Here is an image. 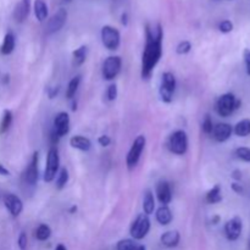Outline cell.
Masks as SVG:
<instances>
[{
    "label": "cell",
    "mask_w": 250,
    "mask_h": 250,
    "mask_svg": "<svg viewBox=\"0 0 250 250\" xmlns=\"http://www.w3.org/2000/svg\"><path fill=\"white\" fill-rule=\"evenodd\" d=\"M164 31L160 23H146V46L142 54V77L148 80L163 55Z\"/></svg>",
    "instance_id": "6da1fadb"
},
{
    "label": "cell",
    "mask_w": 250,
    "mask_h": 250,
    "mask_svg": "<svg viewBox=\"0 0 250 250\" xmlns=\"http://www.w3.org/2000/svg\"><path fill=\"white\" fill-rule=\"evenodd\" d=\"M241 106V100L237 99L236 95L232 93H226V94L221 95L216 103V111L220 116L229 117L239 109Z\"/></svg>",
    "instance_id": "7a4b0ae2"
},
{
    "label": "cell",
    "mask_w": 250,
    "mask_h": 250,
    "mask_svg": "<svg viewBox=\"0 0 250 250\" xmlns=\"http://www.w3.org/2000/svg\"><path fill=\"white\" fill-rule=\"evenodd\" d=\"M167 148L176 155H185L188 150V136L183 129L175 131L167 141Z\"/></svg>",
    "instance_id": "3957f363"
},
{
    "label": "cell",
    "mask_w": 250,
    "mask_h": 250,
    "mask_svg": "<svg viewBox=\"0 0 250 250\" xmlns=\"http://www.w3.org/2000/svg\"><path fill=\"white\" fill-rule=\"evenodd\" d=\"M176 77L172 72H164L161 76L160 83V98L164 103H171L173 99V94L176 90Z\"/></svg>",
    "instance_id": "277c9868"
},
{
    "label": "cell",
    "mask_w": 250,
    "mask_h": 250,
    "mask_svg": "<svg viewBox=\"0 0 250 250\" xmlns=\"http://www.w3.org/2000/svg\"><path fill=\"white\" fill-rule=\"evenodd\" d=\"M146 136H143V134H141V136H138L136 139H134L133 144H132L131 149H129L126 158L127 167H128L129 170H132V168H134L137 165H138L142 153H143L144 148H146Z\"/></svg>",
    "instance_id": "5b68a950"
},
{
    "label": "cell",
    "mask_w": 250,
    "mask_h": 250,
    "mask_svg": "<svg viewBox=\"0 0 250 250\" xmlns=\"http://www.w3.org/2000/svg\"><path fill=\"white\" fill-rule=\"evenodd\" d=\"M149 231H150V220H149V216L146 214H139L133 221V224H132L131 229H129L132 238L134 241H141L144 237H146Z\"/></svg>",
    "instance_id": "8992f818"
},
{
    "label": "cell",
    "mask_w": 250,
    "mask_h": 250,
    "mask_svg": "<svg viewBox=\"0 0 250 250\" xmlns=\"http://www.w3.org/2000/svg\"><path fill=\"white\" fill-rule=\"evenodd\" d=\"M60 170V158H59L58 149L51 146L48 151V158H46V166L44 171V181L51 182L58 175Z\"/></svg>",
    "instance_id": "52a82bcc"
},
{
    "label": "cell",
    "mask_w": 250,
    "mask_h": 250,
    "mask_svg": "<svg viewBox=\"0 0 250 250\" xmlns=\"http://www.w3.org/2000/svg\"><path fill=\"white\" fill-rule=\"evenodd\" d=\"M103 45L109 50H117L121 44V34L119 29L112 26H104L102 28Z\"/></svg>",
    "instance_id": "ba28073f"
},
{
    "label": "cell",
    "mask_w": 250,
    "mask_h": 250,
    "mask_svg": "<svg viewBox=\"0 0 250 250\" xmlns=\"http://www.w3.org/2000/svg\"><path fill=\"white\" fill-rule=\"evenodd\" d=\"M122 67V60L120 56H109L103 63V77L106 81H112L119 76Z\"/></svg>",
    "instance_id": "9c48e42d"
},
{
    "label": "cell",
    "mask_w": 250,
    "mask_h": 250,
    "mask_svg": "<svg viewBox=\"0 0 250 250\" xmlns=\"http://www.w3.org/2000/svg\"><path fill=\"white\" fill-rule=\"evenodd\" d=\"M66 20H67V11H66V9L61 7L49 19L48 23H46V33L53 34L60 31L63 24L66 23Z\"/></svg>",
    "instance_id": "30bf717a"
},
{
    "label": "cell",
    "mask_w": 250,
    "mask_h": 250,
    "mask_svg": "<svg viewBox=\"0 0 250 250\" xmlns=\"http://www.w3.org/2000/svg\"><path fill=\"white\" fill-rule=\"evenodd\" d=\"M68 131H70V116H68L67 112H59L54 119L53 133L60 139L63 136H66Z\"/></svg>",
    "instance_id": "8fae6325"
},
{
    "label": "cell",
    "mask_w": 250,
    "mask_h": 250,
    "mask_svg": "<svg viewBox=\"0 0 250 250\" xmlns=\"http://www.w3.org/2000/svg\"><path fill=\"white\" fill-rule=\"evenodd\" d=\"M242 229H243V222H242L241 217H232L225 225V234H226V238L231 242L237 241L241 237Z\"/></svg>",
    "instance_id": "7c38bea8"
},
{
    "label": "cell",
    "mask_w": 250,
    "mask_h": 250,
    "mask_svg": "<svg viewBox=\"0 0 250 250\" xmlns=\"http://www.w3.org/2000/svg\"><path fill=\"white\" fill-rule=\"evenodd\" d=\"M23 180L26 185L31 187H34L38 182V151H36L32 156L31 163L23 173Z\"/></svg>",
    "instance_id": "4fadbf2b"
},
{
    "label": "cell",
    "mask_w": 250,
    "mask_h": 250,
    "mask_svg": "<svg viewBox=\"0 0 250 250\" xmlns=\"http://www.w3.org/2000/svg\"><path fill=\"white\" fill-rule=\"evenodd\" d=\"M5 208L9 210L10 214L14 217H17L23 210V203L17 195L15 194H6L4 198Z\"/></svg>",
    "instance_id": "5bb4252c"
},
{
    "label": "cell",
    "mask_w": 250,
    "mask_h": 250,
    "mask_svg": "<svg viewBox=\"0 0 250 250\" xmlns=\"http://www.w3.org/2000/svg\"><path fill=\"white\" fill-rule=\"evenodd\" d=\"M156 197L163 205H168L172 200V190L171 186L166 181H161L156 186Z\"/></svg>",
    "instance_id": "9a60e30c"
},
{
    "label": "cell",
    "mask_w": 250,
    "mask_h": 250,
    "mask_svg": "<svg viewBox=\"0 0 250 250\" xmlns=\"http://www.w3.org/2000/svg\"><path fill=\"white\" fill-rule=\"evenodd\" d=\"M29 11H31V0H21L19 4L15 6L14 10V19L17 23H22L28 17Z\"/></svg>",
    "instance_id": "2e32d148"
},
{
    "label": "cell",
    "mask_w": 250,
    "mask_h": 250,
    "mask_svg": "<svg viewBox=\"0 0 250 250\" xmlns=\"http://www.w3.org/2000/svg\"><path fill=\"white\" fill-rule=\"evenodd\" d=\"M232 132H233V128L229 124H219L214 127L212 136H214L215 141L224 143V142L229 141V137L232 136Z\"/></svg>",
    "instance_id": "e0dca14e"
},
{
    "label": "cell",
    "mask_w": 250,
    "mask_h": 250,
    "mask_svg": "<svg viewBox=\"0 0 250 250\" xmlns=\"http://www.w3.org/2000/svg\"><path fill=\"white\" fill-rule=\"evenodd\" d=\"M156 221L161 225V226H167L172 222L173 215L170 208L167 205H161L158 210H156Z\"/></svg>",
    "instance_id": "ac0fdd59"
},
{
    "label": "cell",
    "mask_w": 250,
    "mask_h": 250,
    "mask_svg": "<svg viewBox=\"0 0 250 250\" xmlns=\"http://www.w3.org/2000/svg\"><path fill=\"white\" fill-rule=\"evenodd\" d=\"M181 236L177 231H167L161 236L160 241L166 248H175L180 243Z\"/></svg>",
    "instance_id": "d6986e66"
},
{
    "label": "cell",
    "mask_w": 250,
    "mask_h": 250,
    "mask_svg": "<svg viewBox=\"0 0 250 250\" xmlns=\"http://www.w3.org/2000/svg\"><path fill=\"white\" fill-rule=\"evenodd\" d=\"M70 146L81 151H88L92 148V142L83 136H73L70 139Z\"/></svg>",
    "instance_id": "ffe728a7"
},
{
    "label": "cell",
    "mask_w": 250,
    "mask_h": 250,
    "mask_svg": "<svg viewBox=\"0 0 250 250\" xmlns=\"http://www.w3.org/2000/svg\"><path fill=\"white\" fill-rule=\"evenodd\" d=\"M33 10L34 15H36V19L38 20L39 22H44L48 19L49 9L48 5H46V2L44 1V0H34Z\"/></svg>",
    "instance_id": "44dd1931"
},
{
    "label": "cell",
    "mask_w": 250,
    "mask_h": 250,
    "mask_svg": "<svg viewBox=\"0 0 250 250\" xmlns=\"http://www.w3.org/2000/svg\"><path fill=\"white\" fill-rule=\"evenodd\" d=\"M15 45H16V39L12 32H7L4 37L1 46H0V54L1 55H10L14 51Z\"/></svg>",
    "instance_id": "7402d4cb"
},
{
    "label": "cell",
    "mask_w": 250,
    "mask_h": 250,
    "mask_svg": "<svg viewBox=\"0 0 250 250\" xmlns=\"http://www.w3.org/2000/svg\"><path fill=\"white\" fill-rule=\"evenodd\" d=\"M155 210V199L150 189H146L143 195V211L146 215H151Z\"/></svg>",
    "instance_id": "603a6c76"
},
{
    "label": "cell",
    "mask_w": 250,
    "mask_h": 250,
    "mask_svg": "<svg viewBox=\"0 0 250 250\" xmlns=\"http://www.w3.org/2000/svg\"><path fill=\"white\" fill-rule=\"evenodd\" d=\"M87 51L88 48L85 45H81L72 53V63L73 66H81L84 63L85 59H87Z\"/></svg>",
    "instance_id": "cb8c5ba5"
},
{
    "label": "cell",
    "mask_w": 250,
    "mask_h": 250,
    "mask_svg": "<svg viewBox=\"0 0 250 250\" xmlns=\"http://www.w3.org/2000/svg\"><path fill=\"white\" fill-rule=\"evenodd\" d=\"M207 202L209 203V204H217V203L222 202L221 186L215 185L214 187L207 193Z\"/></svg>",
    "instance_id": "d4e9b609"
},
{
    "label": "cell",
    "mask_w": 250,
    "mask_h": 250,
    "mask_svg": "<svg viewBox=\"0 0 250 250\" xmlns=\"http://www.w3.org/2000/svg\"><path fill=\"white\" fill-rule=\"evenodd\" d=\"M233 132L238 137H248L250 134V120L244 119L234 126Z\"/></svg>",
    "instance_id": "484cf974"
},
{
    "label": "cell",
    "mask_w": 250,
    "mask_h": 250,
    "mask_svg": "<svg viewBox=\"0 0 250 250\" xmlns=\"http://www.w3.org/2000/svg\"><path fill=\"white\" fill-rule=\"evenodd\" d=\"M81 81H82V77L81 76H76V77H73L68 82L67 89H66V98L67 99H73V97L76 95V92H77L78 87L81 84Z\"/></svg>",
    "instance_id": "4316f807"
},
{
    "label": "cell",
    "mask_w": 250,
    "mask_h": 250,
    "mask_svg": "<svg viewBox=\"0 0 250 250\" xmlns=\"http://www.w3.org/2000/svg\"><path fill=\"white\" fill-rule=\"evenodd\" d=\"M51 236V229L48 226V225H39L38 229H36V238L38 241L44 242V241H48Z\"/></svg>",
    "instance_id": "83f0119b"
},
{
    "label": "cell",
    "mask_w": 250,
    "mask_h": 250,
    "mask_svg": "<svg viewBox=\"0 0 250 250\" xmlns=\"http://www.w3.org/2000/svg\"><path fill=\"white\" fill-rule=\"evenodd\" d=\"M12 124V112L10 110H4L2 112V119L0 122V134L7 132V129L10 128Z\"/></svg>",
    "instance_id": "f1b7e54d"
},
{
    "label": "cell",
    "mask_w": 250,
    "mask_h": 250,
    "mask_svg": "<svg viewBox=\"0 0 250 250\" xmlns=\"http://www.w3.org/2000/svg\"><path fill=\"white\" fill-rule=\"evenodd\" d=\"M68 171L66 170L65 167L61 168V170H59L58 172V177H56V188H58L59 190L63 189V188L66 187V185H67L68 182Z\"/></svg>",
    "instance_id": "f546056e"
},
{
    "label": "cell",
    "mask_w": 250,
    "mask_h": 250,
    "mask_svg": "<svg viewBox=\"0 0 250 250\" xmlns=\"http://www.w3.org/2000/svg\"><path fill=\"white\" fill-rule=\"evenodd\" d=\"M136 248L137 244L134 239H121L116 246L117 250H134Z\"/></svg>",
    "instance_id": "4dcf8cb0"
},
{
    "label": "cell",
    "mask_w": 250,
    "mask_h": 250,
    "mask_svg": "<svg viewBox=\"0 0 250 250\" xmlns=\"http://www.w3.org/2000/svg\"><path fill=\"white\" fill-rule=\"evenodd\" d=\"M190 50H192V44L188 41H182L178 44L177 48H176V53H177L178 55H186V54L189 53Z\"/></svg>",
    "instance_id": "1f68e13d"
},
{
    "label": "cell",
    "mask_w": 250,
    "mask_h": 250,
    "mask_svg": "<svg viewBox=\"0 0 250 250\" xmlns=\"http://www.w3.org/2000/svg\"><path fill=\"white\" fill-rule=\"evenodd\" d=\"M236 155L237 158L241 159V160L246 161V163H250V148L241 146V148L236 149Z\"/></svg>",
    "instance_id": "d6a6232c"
},
{
    "label": "cell",
    "mask_w": 250,
    "mask_h": 250,
    "mask_svg": "<svg viewBox=\"0 0 250 250\" xmlns=\"http://www.w3.org/2000/svg\"><path fill=\"white\" fill-rule=\"evenodd\" d=\"M203 132H204L205 134H212V131H214V124H212V120L211 117H210V115H207L204 119V121H203Z\"/></svg>",
    "instance_id": "836d02e7"
},
{
    "label": "cell",
    "mask_w": 250,
    "mask_h": 250,
    "mask_svg": "<svg viewBox=\"0 0 250 250\" xmlns=\"http://www.w3.org/2000/svg\"><path fill=\"white\" fill-rule=\"evenodd\" d=\"M219 31L221 33H229V32L233 31V23L229 20H224L219 23Z\"/></svg>",
    "instance_id": "e575fe53"
},
{
    "label": "cell",
    "mask_w": 250,
    "mask_h": 250,
    "mask_svg": "<svg viewBox=\"0 0 250 250\" xmlns=\"http://www.w3.org/2000/svg\"><path fill=\"white\" fill-rule=\"evenodd\" d=\"M106 97H107V100H110V102H112V100L116 99L117 98V85L116 84H110L109 87H107Z\"/></svg>",
    "instance_id": "d590c367"
},
{
    "label": "cell",
    "mask_w": 250,
    "mask_h": 250,
    "mask_svg": "<svg viewBox=\"0 0 250 250\" xmlns=\"http://www.w3.org/2000/svg\"><path fill=\"white\" fill-rule=\"evenodd\" d=\"M27 243H28V238H27V234L24 232H21V234L19 236L17 239V244H19V248L21 250L27 249Z\"/></svg>",
    "instance_id": "8d00e7d4"
},
{
    "label": "cell",
    "mask_w": 250,
    "mask_h": 250,
    "mask_svg": "<svg viewBox=\"0 0 250 250\" xmlns=\"http://www.w3.org/2000/svg\"><path fill=\"white\" fill-rule=\"evenodd\" d=\"M98 143L102 146H109L110 143H111V138L109 136H106V134H103V136H100L98 138Z\"/></svg>",
    "instance_id": "74e56055"
},
{
    "label": "cell",
    "mask_w": 250,
    "mask_h": 250,
    "mask_svg": "<svg viewBox=\"0 0 250 250\" xmlns=\"http://www.w3.org/2000/svg\"><path fill=\"white\" fill-rule=\"evenodd\" d=\"M243 56H244V62H246L247 73L250 76V49H246V50H244Z\"/></svg>",
    "instance_id": "f35d334b"
},
{
    "label": "cell",
    "mask_w": 250,
    "mask_h": 250,
    "mask_svg": "<svg viewBox=\"0 0 250 250\" xmlns=\"http://www.w3.org/2000/svg\"><path fill=\"white\" fill-rule=\"evenodd\" d=\"M231 188L234 193H237V194H242V193H243V187H242V185H239L238 182L232 183Z\"/></svg>",
    "instance_id": "ab89813d"
},
{
    "label": "cell",
    "mask_w": 250,
    "mask_h": 250,
    "mask_svg": "<svg viewBox=\"0 0 250 250\" xmlns=\"http://www.w3.org/2000/svg\"><path fill=\"white\" fill-rule=\"evenodd\" d=\"M232 178H233V180H236L237 182H238V181H241L242 180V172L239 170H234L233 172H232Z\"/></svg>",
    "instance_id": "60d3db41"
},
{
    "label": "cell",
    "mask_w": 250,
    "mask_h": 250,
    "mask_svg": "<svg viewBox=\"0 0 250 250\" xmlns=\"http://www.w3.org/2000/svg\"><path fill=\"white\" fill-rule=\"evenodd\" d=\"M0 176H10V171L2 164H0Z\"/></svg>",
    "instance_id": "b9f144b4"
},
{
    "label": "cell",
    "mask_w": 250,
    "mask_h": 250,
    "mask_svg": "<svg viewBox=\"0 0 250 250\" xmlns=\"http://www.w3.org/2000/svg\"><path fill=\"white\" fill-rule=\"evenodd\" d=\"M121 22H122V24H124V26H127V24H128V15H127L126 12H124V14H122Z\"/></svg>",
    "instance_id": "7bdbcfd3"
},
{
    "label": "cell",
    "mask_w": 250,
    "mask_h": 250,
    "mask_svg": "<svg viewBox=\"0 0 250 250\" xmlns=\"http://www.w3.org/2000/svg\"><path fill=\"white\" fill-rule=\"evenodd\" d=\"M220 220H221V217H220L219 215H216V216H214V217H212V219H211V224H212V225H217V224H219V222H220Z\"/></svg>",
    "instance_id": "ee69618b"
},
{
    "label": "cell",
    "mask_w": 250,
    "mask_h": 250,
    "mask_svg": "<svg viewBox=\"0 0 250 250\" xmlns=\"http://www.w3.org/2000/svg\"><path fill=\"white\" fill-rule=\"evenodd\" d=\"M55 250H67V248H66V247L63 246V244H58V246H56Z\"/></svg>",
    "instance_id": "f6af8a7d"
},
{
    "label": "cell",
    "mask_w": 250,
    "mask_h": 250,
    "mask_svg": "<svg viewBox=\"0 0 250 250\" xmlns=\"http://www.w3.org/2000/svg\"><path fill=\"white\" fill-rule=\"evenodd\" d=\"M134 250H146V247H144V246H137V248Z\"/></svg>",
    "instance_id": "bcb514c9"
},
{
    "label": "cell",
    "mask_w": 250,
    "mask_h": 250,
    "mask_svg": "<svg viewBox=\"0 0 250 250\" xmlns=\"http://www.w3.org/2000/svg\"><path fill=\"white\" fill-rule=\"evenodd\" d=\"M75 211H77V207H72V208H71V209H70L71 214H73V212H75Z\"/></svg>",
    "instance_id": "7dc6e473"
},
{
    "label": "cell",
    "mask_w": 250,
    "mask_h": 250,
    "mask_svg": "<svg viewBox=\"0 0 250 250\" xmlns=\"http://www.w3.org/2000/svg\"><path fill=\"white\" fill-rule=\"evenodd\" d=\"M222 1H231V0H222Z\"/></svg>",
    "instance_id": "c3c4849f"
},
{
    "label": "cell",
    "mask_w": 250,
    "mask_h": 250,
    "mask_svg": "<svg viewBox=\"0 0 250 250\" xmlns=\"http://www.w3.org/2000/svg\"><path fill=\"white\" fill-rule=\"evenodd\" d=\"M67 1H71V0H67Z\"/></svg>",
    "instance_id": "681fc988"
}]
</instances>
